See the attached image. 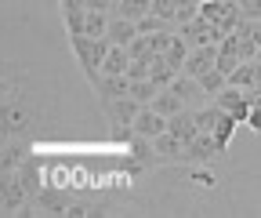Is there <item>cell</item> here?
I'll list each match as a JSON object with an SVG mask.
<instances>
[{"label": "cell", "instance_id": "6da1fadb", "mask_svg": "<svg viewBox=\"0 0 261 218\" xmlns=\"http://www.w3.org/2000/svg\"><path fill=\"white\" fill-rule=\"evenodd\" d=\"M37 80L22 62H4L0 73V138L4 142H29L37 124L44 120V99L37 95Z\"/></svg>", "mask_w": 261, "mask_h": 218}, {"label": "cell", "instance_id": "7a4b0ae2", "mask_svg": "<svg viewBox=\"0 0 261 218\" xmlns=\"http://www.w3.org/2000/svg\"><path fill=\"white\" fill-rule=\"evenodd\" d=\"M0 211L4 214H29V204H33V193L25 189V182L18 178V171L11 175H0Z\"/></svg>", "mask_w": 261, "mask_h": 218}, {"label": "cell", "instance_id": "3957f363", "mask_svg": "<svg viewBox=\"0 0 261 218\" xmlns=\"http://www.w3.org/2000/svg\"><path fill=\"white\" fill-rule=\"evenodd\" d=\"M167 124H171V120L163 116L156 106H142V109H138V116H135V124H130V135L152 142V138H160L163 131H167Z\"/></svg>", "mask_w": 261, "mask_h": 218}, {"label": "cell", "instance_id": "277c9868", "mask_svg": "<svg viewBox=\"0 0 261 218\" xmlns=\"http://www.w3.org/2000/svg\"><path fill=\"white\" fill-rule=\"evenodd\" d=\"M218 153H225V149L218 146V138H214L211 131H200L192 142H185V157H181V160H185V164H211Z\"/></svg>", "mask_w": 261, "mask_h": 218}, {"label": "cell", "instance_id": "5b68a950", "mask_svg": "<svg viewBox=\"0 0 261 218\" xmlns=\"http://www.w3.org/2000/svg\"><path fill=\"white\" fill-rule=\"evenodd\" d=\"M138 109H142V102H138V99H130V95L106 102V113H109V120H113V128H116V131H130V124H135Z\"/></svg>", "mask_w": 261, "mask_h": 218}, {"label": "cell", "instance_id": "8992f818", "mask_svg": "<svg viewBox=\"0 0 261 218\" xmlns=\"http://www.w3.org/2000/svg\"><path fill=\"white\" fill-rule=\"evenodd\" d=\"M214 66H218V47H214V44H200L196 51H189L185 69H181V73H189V77L200 80V77H203V73H211Z\"/></svg>", "mask_w": 261, "mask_h": 218}, {"label": "cell", "instance_id": "52a82bcc", "mask_svg": "<svg viewBox=\"0 0 261 218\" xmlns=\"http://www.w3.org/2000/svg\"><path fill=\"white\" fill-rule=\"evenodd\" d=\"M167 131H171V135H178L181 142H192L196 135L203 131V128H200V113H192V109H181L178 116H171Z\"/></svg>", "mask_w": 261, "mask_h": 218}, {"label": "cell", "instance_id": "ba28073f", "mask_svg": "<svg viewBox=\"0 0 261 218\" xmlns=\"http://www.w3.org/2000/svg\"><path fill=\"white\" fill-rule=\"evenodd\" d=\"M135 37H138V22H130V18H123V15H109V29H106V40H109V44L127 47Z\"/></svg>", "mask_w": 261, "mask_h": 218}, {"label": "cell", "instance_id": "9c48e42d", "mask_svg": "<svg viewBox=\"0 0 261 218\" xmlns=\"http://www.w3.org/2000/svg\"><path fill=\"white\" fill-rule=\"evenodd\" d=\"M171 91H178L185 106H196V102H203V99H207L203 84L196 80V77H189V73H178V77H174V84H171Z\"/></svg>", "mask_w": 261, "mask_h": 218}, {"label": "cell", "instance_id": "30bf717a", "mask_svg": "<svg viewBox=\"0 0 261 218\" xmlns=\"http://www.w3.org/2000/svg\"><path fill=\"white\" fill-rule=\"evenodd\" d=\"M33 207L44 211V214H65V207H69V197H65L62 189H47V185H44V189L33 197Z\"/></svg>", "mask_w": 261, "mask_h": 218}, {"label": "cell", "instance_id": "8fae6325", "mask_svg": "<svg viewBox=\"0 0 261 218\" xmlns=\"http://www.w3.org/2000/svg\"><path fill=\"white\" fill-rule=\"evenodd\" d=\"M94 91L102 95V102L123 99V95H130V77H127V73H123V77H106V73H102V80L94 84Z\"/></svg>", "mask_w": 261, "mask_h": 218}, {"label": "cell", "instance_id": "7c38bea8", "mask_svg": "<svg viewBox=\"0 0 261 218\" xmlns=\"http://www.w3.org/2000/svg\"><path fill=\"white\" fill-rule=\"evenodd\" d=\"M152 149H156V157L160 160H181L185 157V142L171 131H163L160 138H152Z\"/></svg>", "mask_w": 261, "mask_h": 218}, {"label": "cell", "instance_id": "4fadbf2b", "mask_svg": "<svg viewBox=\"0 0 261 218\" xmlns=\"http://www.w3.org/2000/svg\"><path fill=\"white\" fill-rule=\"evenodd\" d=\"M130 62H135V58H130V51L120 47V44H113L109 55H106V62H102V73H106V77H123V73L130 69Z\"/></svg>", "mask_w": 261, "mask_h": 218}, {"label": "cell", "instance_id": "5bb4252c", "mask_svg": "<svg viewBox=\"0 0 261 218\" xmlns=\"http://www.w3.org/2000/svg\"><path fill=\"white\" fill-rule=\"evenodd\" d=\"M149 106H156V109H160L163 116H167V120H171V116H178V113L185 109L181 95H178V91H171V87H160V91H156V99H152Z\"/></svg>", "mask_w": 261, "mask_h": 218}, {"label": "cell", "instance_id": "9a60e30c", "mask_svg": "<svg viewBox=\"0 0 261 218\" xmlns=\"http://www.w3.org/2000/svg\"><path fill=\"white\" fill-rule=\"evenodd\" d=\"M149 11H152V0H116L109 15H123V18H130V22H138V18H145Z\"/></svg>", "mask_w": 261, "mask_h": 218}, {"label": "cell", "instance_id": "2e32d148", "mask_svg": "<svg viewBox=\"0 0 261 218\" xmlns=\"http://www.w3.org/2000/svg\"><path fill=\"white\" fill-rule=\"evenodd\" d=\"M18 178L25 182V189H29L33 197L44 189V171H40V164H37V160H25V164L18 167Z\"/></svg>", "mask_w": 261, "mask_h": 218}, {"label": "cell", "instance_id": "e0dca14e", "mask_svg": "<svg viewBox=\"0 0 261 218\" xmlns=\"http://www.w3.org/2000/svg\"><path fill=\"white\" fill-rule=\"evenodd\" d=\"M236 124H240V120H236L232 113H228V109H221V116H218V128L211 131V135L218 138V146H221V149H228V138H232V131H236Z\"/></svg>", "mask_w": 261, "mask_h": 218}, {"label": "cell", "instance_id": "ac0fdd59", "mask_svg": "<svg viewBox=\"0 0 261 218\" xmlns=\"http://www.w3.org/2000/svg\"><path fill=\"white\" fill-rule=\"evenodd\" d=\"M200 84H203L207 95H221V91L228 87V73H221V69L214 66L211 73H203V77H200Z\"/></svg>", "mask_w": 261, "mask_h": 218}, {"label": "cell", "instance_id": "d6986e66", "mask_svg": "<svg viewBox=\"0 0 261 218\" xmlns=\"http://www.w3.org/2000/svg\"><path fill=\"white\" fill-rule=\"evenodd\" d=\"M106 29H109V11H87V26H84L87 37H106Z\"/></svg>", "mask_w": 261, "mask_h": 218}, {"label": "cell", "instance_id": "ffe728a7", "mask_svg": "<svg viewBox=\"0 0 261 218\" xmlns=\"http://www.w3.org/2000/svg\"><path fill=\"white\" fill-rule=\"evenodd\" d=\"M156 91H160V87L152 84V77H149V80H130V99H138L142 106H149V102L156 99Z\"/></svg>", "mask_w": 261, "mask_h": 218}, {"label": "cell", "instance_id": "44dd1931", "mask_svg": "<svg viewBox=\"0 0 261 218\" xmlns=\"http://www.w3.org/2000/svg\"><path fill=\"white\" fill-rule=\"evenodd\" d=\"M185 58H189V44H185V37H174V44H171V51H167V62L181 73V69H185Z\"/></svg>", "mask_w": 261, "mask_h": 218}, {"label": "cell", "instance_id": "7402d4cb", "mask_svg": "<svg viewBox=\"0 0 261 218\" xmlns=\"http://www.w3.org/2000/svg\"><path fill=\"white\" fill-rule=\"evenodd\" d=\"M171 44H174V33H171V29L149 33V47H152V55H167V51H171Z\"/></svg>", "mask_w": 261, "mask_h": 218}, {"label": "cell", "instance_id": "603a6c76", "mask_svg": "<svg viewBox=\"0 0 261 218\" xmlns=\"http://www.w3.org/2000/svg\"><path fill=\"white\" fill-rule=\"evenodd\" d=\"M160 29H167V18H160L156 11H149L145 18H138V33H160Z\"/></svg>", "mask_w": 261, "mask_h": 218}, {"label": "cell", "instance_id": "cb8c5ba5", "mask_svg": "<svg viewBox=\"0 0 261 218\" xmlns=\"http://www.w3.org/2000/svg\"><path fill=\"white\" fill-rule=\"evenodd\" d=\"M91 214H106L98 204H69L65 207V218H91Z\"/></svg>", "mask_w": 261, "mask_h": 218}, {"label": "cell", "instance_id": "d4e9b609", "mask_svg": "<svg viewBox=\"0 0 261 218\" xmlns=\"http://www.w3.org/2000/svg\"><path fill=\"white\" fill-rule=\"evenodd\" d=\"M130 80H149L152 77V66H149V58H135L130 62V69H127Z\"/></svg>", "mask_w": 261, "mask_h": 218}, {"label": "cell", "instance_id": "484cf974", "mask_svg": "<svg viewBox=\"0 0 261 218\" xmlns=\"http://www.w3.org/2000/svg\"><path fill=\"white\" fill-rule=\"evenodd\" d=\"M113 4H116V0H84L87 11H113Z\"/></svg>", "mask_w": 261, "mask_h": 218}, {"label": "cell", "instance_id": "4316f807", "mask_svg": "<svg viewBox=\"0 0 261 218\" xmlns=\"http://www.w3.org/2000/svg\"><path fill=\"white\" fill-rule=\"evenodd\" d=\"M76 8H84V0H62V11H76Z\"/></svg>", "mask_w": 261, "mask_h": 218}]
</instances>
